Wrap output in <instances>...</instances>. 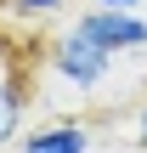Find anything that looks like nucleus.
Wrapping results in <instances>:
<instances>
[{"instance_id":"nucleus-5","label":"nucleus","mask_w":147,"mask_h":153,"mask_svg":"<svg viewBox=\"0 0 147 153\" xmlns=\"http://www.w3.org/2000/svg\"><path fill=\"white\" fill-rule=\"evenodd\" d=\"M68 0H0V11L6 17H17V23H45V17H57Z\"/></svg>"},{"instance_id":"nucleus-3","label":"nucleus","mask_w":147,"mask_h":153,"mask_svg":"<svg viewBox=\"0 0 147 153\" xmlns=\"http://www.w3.org/2000/svg\"><path fill=\"white\" fill-rule=\"evenodd\" d=\"M11 153H96V131L85 119H45V125H28Z\"/></svg>"},{"instance_id":"nucleus-1","label":"nucleus","mask_w":147,"mask_h":153,"mask_svg":"<svg viewBox=\"0 0 147 153\" xmlns=\"http://www.w3.org/2000/svg\"><path fill=\"white\" fill-rule=\"evenodd\" d=\"M45 68H51V79H57L62 91L91 97V91H102V85L113 79V51H102L96 40H85V34H74V28H62V34L45 45Z\"/></svg>"},{"instance_id":"nucleus-4","label":"nucleus","mask_w":147,"mask_h":153,"mask_svg":"<svg viewBox=\"0 0 147 153\" xmlns=\"http://www.w3.org/2000/svg\"><path fill=\"white\" fill-rule=\"evenodd\" d=\"M23 119H28V79L17 62H6L0 68V148L23 136Z\"/></svg>"},{"instance_id":"nucleus-2","label":"nucleus","mask_w":147,"mask_h":153,"mask_svg":"<svg viewBox=\"0 0 147 153\" xmlns=\"http://www.w3.org/2000/svg\"><path fill=\"white\" fill-rule=\"evenodd\" d=\"M68 28L85 34V40H96V45L113 51V57L147 51V17H142V11H130V6H91V11H79Z\"/></svg>"},{"instance_id":"nucleus-6","label":"nucleus","mask_w":147,"mask_h":153,"mask_svg":"<svg viewBox=\"0 0 147 153\" xmlns=\"http://www.w3.org/2000/svg\"><path fill=\"white\" fill-rule=\"evenodd\" d=\"M130 136H136V148L147 153V97L136 102V119H130Z\"/></svg>"},{"instance_id":"nucleus-7","label":"nucleus","mask_w":147,"mask_h":153,"mask_svg":"<svg viewBox=\"0 0 147 153\" xmlns=\"http://www.w3.org/2000/svg\"><path fill=\"white\" fill-rule=\"evenodd\" d=\"M91 6H130V11H136L142 0H91Z\"/></svg>"}]
</instances>
